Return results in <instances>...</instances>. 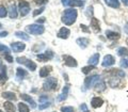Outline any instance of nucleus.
<instances>
[{
  "mask_svg": "<svg viewBox=\"0 0 128 112\" xmlns=\"http://www.w3.org/2000/svg\"><path fill=\"white\" fill-rule=\"evenodd\" d=\"M120 64H121V66L124 67V68H128V60L127 59H123Z\"/></svg>",
  "mask_w": 128,
  "mask_h": 112,
  "instance_id": "35",
  "label": "nucleus"
},
{
  "mask_svg": "<svg viewBox=\"0 0 128 112\" xmlns=\"http://www.w3.org/2000/svg\"><path fill=\"white\" fill-rule=\"evenodd\" d=\"M49 73H50V67L45 66L40 70V76H41V77H47V76L49 75Z\"/></svg>",
  "mask_w": 128,
  "mask_h": 112,
  "instance_id": "25",
  "label": "nucleus"
},
{
  "mask_svg": "<svg viewBox=\"0 0 128 112\" xmlns=\"http://www.w3.org/2000/svg\"><path fill=\"white\" fill-rule=\"evenodd\" d=\"M18 110L19 112H29V107H28L27 105H25V104H18Z\"/></svg>",
  "mask_w": 128,
  "mask_h": 112,
  "instance_id": "28",
  "label": "nucleus"
},
{
  "mask_svg": "<svg viewBox=\"0 0 128 112\" xmlns=\"http://www.w3.org/2000/svg\"><path fill=\"white\" fill-rule=\"evenodd\" d=\"M98 60H99V54H93L92 57L89 59V65H92V66H95L96 64L98 63Z\"/></svg>",
  "mask_w": 128,
  "mask_h": 112,
  "instance_id": "17",
  "label": "nucleus"
},
{
  "mask_svg": "<svg viewBox=\"0 0 128 112\" xmlns=\"http://www.w3.org/2000/svg\"><path fill=\"white\" fill-rule=\"evenodd\" d=\"M91 27L95 32L100 31V28H99V22H98V19H96V18H92L91 19Z\"/></svg>",
  "mask_w": 128,
  "mask_h": 112,
  "instance_id": "16",
  "label": "nucleus"
},
{
  "mask_svg": "<svg viewBox=\"0 0 128 112\" xmlns=\"http://www.w3.org/2000/svg\"><path fill=\"white\" fill-rule=\"evenodd\" d=\"M105 89H106V84H105V82H104V81H100L99 83H97V84L95 86V90L98 91V92H102Z\"/></svg>",
  "mask_w": 128,
  "mask_h": 112,
  "instance_id": "27",
  "label": "nucleus"
},
{
  "mask_svg": "<svg viewBox=\"0 0 128 112\" xmlns=\"http://www.w3.org/2000/svg\"><path fill=\"white\" fill-rule=\"evenodd\" d=\"M125 32H126V33L128 34V22L126 24V26H125Z\"/></svg>",
  "mask_w": 128,
  "mask_h": 112,
  "instance_id": "47",
  "label": "nucleus"
},
{
  "mask_svg": "<svg viewBox=\"0 0 128 112\" xmlns=\"http://www.w3.org/2000/svg\"><path fill=\"white\" fill-rule=\"evenodd\" d=\"M8 76H6V67L2 66L1 73H0V81H6Z\"/></svg>",
  "mask_w": 128,
  "mask_h": 112,
  "instance_id": "26",
  "label": "nucleus"
},
{
  "mask_svg": "<svg viewBox=\"0 0 128 112\" xmlns=\"http://www.w3.org/2000/svg\"><path fill=\"white\" fill-rule=\"evenodd\" d=\"M70 3V0H62V4L64 6H68Z\"/></svg>",
  "mask_w": 128,
  "mask_h": 112,
  "instance_id": "41",
  "label": "nucleus"
},
{
  "mask_svg": "<svg viewBox=\"0 0 128 112\" xmlns=\"http://www.w3.org/2000/svg\"><path fill=\"white\" fill-rule=\"evenodd\" d=\"M80 27H81L82 29H83V31H86V32H88V31H89V30L86 29V26H84V25H80Z\"/></svg>",
  "mask_w": 128,
  "mask_h": 112,
  "instance_id": "46",
  "label": "nucleus"
},
{
  "mask_svg": "<svg viewBox=\"0 0 128 112\" xmlns=\"http://www.w3.org/2000/svg\"><path fill=\"white\" fill-rule=\"evenodd\" d=\"M57 83H58V80L57 78L54 77H50V78H47V80L44 82V90L46 91H52L57 89Z\"/></svg>",
  "mask_w": 128,
  "mask_h": 112,
  "instance_id": "4",
  "label": "nucleus"
},
{
  "mask_svg": "<svg viewBox=\"0 0 128 112\" xmlns=\"http://www.w3.org/2000/svg\"><path fill=\"white\" fill-rule=\"evenodd\" d=\"M92 13H93V8H92V6H89V8L86 9V14L88 16H90V15H92Z\"/></svg>",
  "mask_w": 128,
  "mask_h": 112,
  "instance_id": "38",
  "label": "nucleus"
},
{
  "mask_svg": "<svg viewBox=\"0 0 128 112\" xmlns=\"http://www.w3.org/2000/svg\"><path fill=\"white\" fill-rule=\"evenodd\" d=\"M4 59L6 60L8 62H13V58H12V57H11V56H10L9 54H6V56H4Z\"/></svg>",
  "mask_w": 128,
  "mask_h": 112,
  "instance_id": "39",
  "label": "nucleus"
},
{
  "mask_svg": "<svg viewBox=\"0 0 128 112\" xmlns=\"http://www.w3.org/2000/svg\"><path fill=\"white\" fill-rule=\"evenodd\" d=\"M1 66H2V62H1V60H0V68H1Z\"/></svg>",
  "mask_w": 128,
  "mask_h": 112,
  "instance_id": "49",
  "label": "nucleus"
},
{
  "mask_svg": "<svg viewBox=\"0 0 128 112\" xmlns=\"http://www.w3.org/2000/svg\"><path fill=\"white\" fill-rule=\"evenodd\" d=\"M8 35V32L6 31H3V32H0V38H4Z\"/></svg>",
  "mask_w": 128,
  "mask_h": 112,
  "instance_id": "43",
  "label": "nucleus"
},
{
  "mask_svg": "<svg viewBox=\"0 0 128 112\" xmlns=\"http://www.w3.org/2000/svg\"><path fill=\"white\" fill-rule=\"evenodd\" d=\"M20 98L24 99V100H26L27 102H29L30 106H31V108H36V104H35V102L33 100V98L30 97L29 95H27V94H22V95H20Z\"/></svg>",
  "mask_w": 128,
  "mask_h": 112,
  "instance_id": "12",
  "label": "nucleus"
},
{
  "mask_svg": "<svg viewBox=\"0 0 128 112\" xmlns=\"http://www.w3.org/2000/svg\"><path fill=\"white\" fill-rule=\"evenodd\" d=\"M68 90H70V86H65L63 88L62 94L58 97V100H59V102H62V100H64V99H66L67 94H68Z\"/></svg>",
  "mask_w": 128,
  "mask_h": 112,
  "instance_id": "14",
  "label": "nucleus"
},
{
  "mask_svg": "<svg viewBox=\"0 0 128 112\" xmlns=\"http://www.w3.org/2000/svg\"><path fill=\"white\" fill-rule=\"evenodd\" d=\"M3 107L6 112H15V106L11 102H6L3 104Z\"/></svg>",
  "mask_w": 128,
  "mask_h": 112,
  "instance_id": "20",
  "label": "nucleus"
},
{
  "mask_svg": "<svg viewBox=\"0 0 128 112\" xmlns=\"http://www.w3.org/2000/svg\"><path fill=\"white\" fill-rule=\"evenodd\" d=\"M83 112H89V110H88V109L86 110H83Z\"/></svg>",
  "mask_w": 128,
  "mask_h": 112,
  "instance_id": "50",
  "label": "nucleus"
},
{
  "mask_svg": "<svg viewBox=\"0 0 128 112\" xmlns=\"http://www.w3.org/2000/svg\"><path fill=\"white\" fill-rule=\"evenodd\" d=\"M118 56H128V50L126 48L121 47V48H118Z\"/></svg>",
  "mask_w": 128,
  "mask_h": 112,
  "instance_id": "30",
  "label": "nucleus"
},
{
  "mask_svg": "<svg viewBox=\"0 0 128 112\" xmlns=\"http://www.w3.org/2000/svg\"><path fill=\"white\" fill-rule=\"evenodd\" d=\"M80 109H81V110H86L88 108H86V104H82V105L80 106Z\"/></svg>",
  "mask_w": 128,
  "mask_h": 112,
  "instance_id": "45",
  "label": "nucleus"
},
{
  "mask_svg": "<svg viewBox=\"0 0 128 112\" xmlns=\"http://www.w3.org/2000/svg\"><path fill=\"white\" fill-rule=\"evenodd\" d=\"M16 61H17L19 64H24V65H26L28 68H29L30 70H36V64H35L33 61H31V60H29V59H27V58H25V57H18L17 59H16Z\"/></svg>",
  "mask_w": 128,
  "mask_h": 112,
  "instance_id": "5",
  "label": "nucleus"
},
{
  "mask_svg": "<svg viewBox=\"0 0 128 112\" xmlns=\"http://www.w3.org/2000/svg\"><path fill=\"white\" fill-rule=\"evenodd\" d=\"M6 14H8V10L6 9L4 6H0V17H6Z\"/></svg>",
  "mask_w": 128,
  "mask_h": 112,
  "instance_id": "32",
  "label": "nucleus"
},
{
  "mask_svg": "<svg viewBox=\"0 0 128 112\" xmlns=\"http://www.w3.org/2000/svg\"><path fill=\"white\" fill-rule=\"evenodd\" d=\"M76 42H77V44L82 48V49L86 48V46L89 45V40L86 38H78Z\"/></svg>",
  "mask_w": 128,
  "mask_h": 112,
  "instance_id": "15",
  "label": "nucleus"
},
{
  "mask_svg": "<svg viewBox=\"0 0 128 112\" xmlns=\"http://www.w3.org/2000/svg\"><path fill=\"white\" fill-rule=\"evenodd\" d=\"M61 111L62 112H75L73 107H62L61 108Z\"/></svg>",
  "mask_w": 128,
  "mask_h": 112,
  "instance_id": "34",
  "label": "nucleus"
},
{
  "mask_svg": "<svg viewBox=\"0 0 128 112\" xmlns=\"http://www.w3.org/2000/svg\"><path fill=\"white\" fill-rule=\"evenodd\" d=\"M106 35H107V38H110V40H118V38H120V34L118 33L113 32V31H110V30L106 31Z\"/></svg>",
  "mask_w": 128,
  "mask_h": 112,
  "instance_id": "21",
  "label": "nucleus"
},
{
  "mask_svg": "<svg viewBox=\"0 0 128 112\" xmlns=\"http://www.w3.org/2000/svg\"><path fill=\"white\" fill-rule=\"evenodd\" d=\"M11 47L14 52H20V51H22L26 48V45L22 42H16V43H12Z\"/></svg>",
  "mask_w": 128,
  "mask_h": 112,
  "instance_id": "8",
  "label": "nucleus"
},
{
  "mask_svg": "<svg viewBox=\"0 0 128 112\" xmlns=\"http://www.w3.org/2000/svg\"><path fill=\"white\" fill-rule=\"evenodd\" d=\"M100 81H102L100 76L94 75V76H91V77L86 78V80H84V84H86V86L88 88V89H90V88L95 86L96 84H97V83H99Z\"/></svg>",
  "mask_w": 128,
  "mask_h": 112,
  "instance_id": "2",
  "label": "nucleus"
},
{
  "mask_svg": "<svg viewBox=\"0 0 128 112\" xmlns=\"http://www.w3.org/2000/svg\"><path fill=\"white\" fill-rule=\"evenodd\" d=\"M43 22H45V18L42 17V18H40L36 20V24H43Z\"/></svg>",
  "mask_w": 128,
  "mask_h": 112,
  "instance_id": "44",
  "label": "nucleus"
},
{
  "mask_svg": "<svg viewBox=\"0 0 128 112\" xmlns=\"http://www.w3.org/2000/svg\"><path fill=\"white\" fill-rule=\"evenodd\" d=\"M2 27V25H1V22H0V28H1Z\"/></svg>",
  "mask_w": 128,
  "mask_h": 112,
  "instance_id": "51",
  "label": "nucleus"
},
{
  "mask_svg": "<svg viewBox=\"0 0 128 112\" xmlns=\"http://www.w3.org/2000/svg\"><path fill=\"white\" fill-rule=\"evenodd\" d=\"M9 15L11 18H16L17 17V10H16L15 4H11L9 8Z\"/></svg>",
  "mask_w": 128,
  "mask_h": 112,
  "instance_id": "19",
  "label": "nucleus"
},
{
  "mask_svg": "<svg viewBox=\"0 0 128 112\" xmlns=\"http://www.w3.org/2000/svg\"><path fill=\"white\" fill-rule=\"evenodd\" d=\"M50 106V104L49 102H44V105H40L38 106V109H41V110H43V109H45V108H47V107H49Z\"/></svg>",
  "mask_w": 128,
  "mask_h": 112,
  "instance_id": "37",
  "label": "nucleus"
},
{
  "mask_svg": "<svg viewBox=\"0 0 128 112\" xmlns=\"http://www.w3.org/2000/svg\"><path fill=\"white\" fill-rule=\"evenodd\" d=\"M114 63H115L114 58L112 57L111 54H107V56H105V58H104L102 66H104V67H109V66H111V65H113Z\"/></svg>",
  "mask_w": 128,
  "mask_h": 112,
  "instance_id": "9",
  "label": "nucleus"
},
{
  "mask_svg": "<svg viewBox=\"0 0 128 112\" xmlns=\"http://www.w3.org/2000/svg\"><path fill=\"white\" fill-rule=\"evenodd\" d=\"M0 112H2V111H1V110H0Z\"/></svg>",
  "mask_w": 128,
  "mask_h": 112,
  "instance_id": "53",
  "label": "nucleus"
},
{
  "mask_svg": "<svg viewBox=\"0 0 128 112\" xmlns=\"http://www.w3.org/2000/svg\"><path fill=\"white\" fill-rule=\"evenodd\" d=\"M77 10L73 9H67L64 11V13L62 15V22L65 24L66 26H72L77 19Z\"/></svg>",
  "mask_w": 128,
  "mask_h": 112,
  "instance_id": "1",
  "label": "nucleus"
},
{
  "mask_svg": "<svg viewBox=\"0 0 128 112\" xmlns=\"http://www.w3.org/2000/svg\"><path fill=\"white\" fill-rule=\"evenodd\" d=\"M102 104H104V100H102L100 97H94V98L91 100V105H92V107H93V108H98V107H100Z\"/></svg>",
  "mask_w": 128,
  "mask_h": 112,
  "instance_id": "13",
  "label": "nucleus"
},
{
  "mask_svg": "<svg viewBox=\"0 0 128 112\" xmlns=\"http://www.w3.org/2000/svg\"><path fill=\"white\" fill-rule=\"evenodd\" d=\"M44 10H45V8H41V9H38V10H35V11L33 12V16H36V15H38V14L43 13Z\"/></svg>",
  "mask_w": 128,
  "mask_h": 112,
  "instance_id": "36",
  "label": "nucleus"
},
{
  "mask_svg": "<svg viewBox=\"0 0 128 112\" xmlns=\"http://www.w3.org/2000/svg\"><path fill=\"white\" fill-rule=\"evenodd\" d=\"M95 68L94 66H92V65H89V66H86V67H83L82 68V73L83 74H89L91 70H93Z\"/></svg>",
  "mask_w": 128,
  "mask_h": 112,
  "instance_id": "31",
  "label": "nucleus"
},
{
  "mask_svg": "<svg viewBox=\"0 0 128 112\" xmlns=\"http://www.w3.org/2000/svg\"><path fill=\"white\" fill-rule=\"evenodd\" d=\"M47 99H48V98H47V96H41V97H40V102H45V100L47 102Z\"/></svg>",
  "mask_w": 128,
  "mask_h": 112,
  "instance_id": "42",
  "label": "nucleus"
},
{
  "mask_svg": "<svg viewBox=\"0 0 128 112\" xmlns=\"http://www.w3.org/2000/svg\"><path fill=\"white\" fill-rule=\"evenodd\" d=\"M36 58L38 59V61L41 62H45L47 60H50L54 58V52L52 51H46L45 54H38Z\"/></svg>",
  "mask_w": 128,
  "mask_h": 112,
  "instance_id": "7",
  "label": "nucleus"
},
{
  "mask_svg": "<svg viewBox=\"0 0 128 112\" xmlns=\"http://www.w3.org/2000/svg\"><path fill=\"white\" fill-rule=\"evenodd\" d=\"M26 30L29 32L30 34H42L45 31V28L42 25H38V24H34V25H30L26 27Z\"/></svg>",
  "mask_w": 128,
  "mask_h": 112,
  "instance_id": "3",
  "label": "nucleus"
},
{
  "mask_svg": "<svg viewBox=\"0 0 128 112\" xmlns=\"http://www.w3.org/2000/svg\"><path fill=\"white\" fill-rule=\"evenodd\" d=\"M126 43H127V44H128V38H127V41H126Z\"/></svg>",
  "mask_w": 128,
  "mask_h": 112,
  "instance_id": "52",
  "label": "nucleus"
},
{
  "mask_svg": "<svg viewBox=\"0 0 128 112\" xmlns=\"http://www.w3.org/2000/svg\"><path fill=\"white\" fill-rule=\"evenodd\" d=\"M27 76V72L22 68V67H18L17 68V74H16V77H17L18 80H20V79H24Z\"/></svg>",
  "mask_w": 128,
  "mask_h": 112,
  "instance_id": "22",
  "label": "nucleus"
},
{
  "mask_svg": "<svg viewBox=\"0 0 128 112\" xmlns=\"http://www.w3.org/2000/svg\"><path fill=\"white\" fill-rule=\"evenodd\" d=\"M2 96L6 99H11V100H16V96L14 93L12 92H3L2 93Z\"/></svg>",
  "mask_w": 128,
  "mask_h": 112,
  "instance_id": "24",
  "label": "nucleus"
},
{
  "mask_svg": "<svg viewBox=\"0 0 128 112\" xmlns=\"http://www.w3.org/2000/svg\"><path fill=\"white\" fill-rule=\"evenodd\" d=\"M0 51H2V52H6V54H8L10 52V49L6 45H2V44H0Z\"/></svg>",
  "mask_w": 128,
  "mask_h": 112,
  "instance_id": "33",
  "label": "nucleus"
},
{
  "mask_svg": "<svg viewBox=\"0 0 128 112\" xmlns=\"http://www.w3.org/2000/svg\"><path fill=\"white\" fill-rule=\"evenodd\" d=\"M70 6H83V0H70Z\"/></svg>",
  "mask_w": 128,
  "mask_h": 112,
  "instance_id": "29",
  "label": "nucleus"
},
{
  "mask_svg": "<svg viewBox=\"0 0 128 112\" xmlns=\"http://www.w3.org/2000/svg\"><path fill=\"white\" fill-rule=\"evenodd\" d=\"M34 2L36 3V4H45L47 2V0H34Z\"/></svg>",
  "mask_w": 128,
  "mask_h": 112,
  "instance_id": "40",
  "label": "nucleus"
},
{
  "mask_svg": "<svg viewBox=\"0 0 128 112\" xmlns=\"http://www.w3.org/2000/svg\"><path fill=\"white\" fill-rule=\"evenodd\" d=\"M63 59L67 66H70V67L77 66V61H76L73 57H70V56H63Z\"/></svg>",
  "mask_w": 128,
  "mask_h": 112,
  "instance_id": "10",
  "label": "nucleus"
},
{
  "mask_svg": "<svg viewBox=\"0 0 128 112\" xmlns=\"http://www.w3.org/2000/svg\"><path fill=\"white\" fill-rule=\"evenodd\" d=\"M18 9H19V13H20L22 16H26L30 11V4L28 1H25V0H19L18 2Z\"/></svg>",
  "mask_w": 128,
  "mask_h": 112,
  "instance_id": "6",
  "label": "nucleus"
},
{
  "mask_svg": "<svg viewBox=\"0 0 128 112\" xmlns=\"http://www.w3.org/2000/svg\"><path fill=\"white\" fill-rule=\"evenodd\" d=\"M70 29H67V28H65V27H63V28H61V29H60V31L58 32V38L66 40L67 38L70 36Z\"/></svg>",
  "mask_w": 128,
  "mask_h": 112,
  "instance_id": "11",
  "label": "nucleus"
},
{
  "mask_svg": "<svg viewBox=\"0 0 128 112\" xmlns=\"http://www.w3.org/2000/svg\"><path fill=\"white\" fill-rule=\"evenodd\" d=\"M105 3L113 9H118L120 8V2L118 0H105Z\"/></svg>",
  "mask_w": 128,
  "mask_h": 112,
  "instance_id": "18",
  "label": "nucleus"
},
{
  "mask_svg": "<svg viewBox=\"0 0 128 112\" xmlns=\"http://www.w3.org/2000/svg\"><path fill=\"white\" fill-rule=\"evenodd\" d=\"M15 35L17 38H22V40H25V41H29V40H30L29 35H28L27 33H25V32H22V31H16L15 32Z\"/></svg>",
  "mask_w": 128,
  "mask_h": 112,
  "instance_id": "23",
  "label": "nucleus"
},
{
  "mask_svg": "<svg viewBox=\"0 0 128 112\" xmlns=\"http://www.w3.org/2000/svg\"><path fill=\"white\" fill-rule=\"evenodd\" d=\"M122 1H123V3L125 6H128V0H122Z\"/></svg>",
  "mask_w": 128,
  "mask_h": 112,
  "instance_id": "48",
  "label": "nucleus"
}]
</instances>
